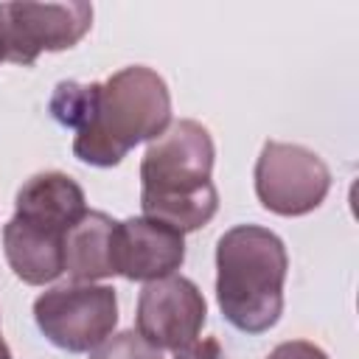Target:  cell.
Here are the masks:
<instances>
[{
	"instance_id": "7a4b0ae2",
	"label": "cell",
	"mask_w": 359,
	"mask_h": 359,
	"mask_svg": "<svg viewBox=\"0 0 359 359\" xmlns=\"http://www.w3.org/2000/svg\"><path fill=\"white\" fill-rule=\"evenodd\" d=\"M213 137L191 118L171 121L140 160V210L180 233L205 227L219 210L213 174Z\"/></svg>"
},
{
	"instance_id": "8992f818",
	"label": "cell",
	"mask_w": 359,
	"mask_h": 359,
	"mask_svg": "<svg viewBox=\"0 0 359 359\" xmlns=\"http://www.w3.org/2000/svg\"><path fill=\"white\" fill-rule=\"evenodd\" d=\"M255 196L278 216H306L323 205L331 171L320 154L300 143L266 140L255 160Z\"/></svg>"
},
{
	"instance_id": "277c9868",
	"label": "cell",
	"mask_w": 359,
	"mask_h": 359,
	"mask_svg": "<svg viewBox=\"0 0 359 359\" xmlns=\"http://www.w3.org/2000/svg\"><path fill=\"white\" fill-rule=\"evenodd\" d=\"M34 320L45 339L70 353L95 351L118 325V294L112 286L65 283L34 300Z\"/></svg>"
},
{
	"instance_id": "9c48e42d",
	"label": "cell",
	"mask_w": 359,
	"mask_h": 359,
	"mask_svg": "<svg viewBox=\"0 0 359 359\" xmlns=\"http://www.w3.org/2000/svg\"><path fill=\"white\" fill-rule=\"evenodd\" d=\"M87 213V199L81 185L62 171H39L28 177L14 199V216L56 230L67 236V230Z\"/></svg>"
},
{
	"instance_id": "52a82bcc",
	"label": "cell",
	"mask_w": 359,
	"mask_h": 359,
	"mask_svg": "<svg viewBox=\"0 0 359 359\" xmlns=\"http://www.w3.org/2000/svg\"><path fill=\"white\" fill-rule=\"evenodd\" d=\"M208 320V303L199 286L185 275H165L149 280L137 297V334L160 348L180 351L199 339Z\"/></svg>"
},
{
	"instance_id": "3957f363",
	"label": "cell",
	"mask_w": 359,
	"mask_h": 359,
	"mask_svg": "<svg viewBox=\"0 0 359 359\" xmlns=\"http://www.w3.org/2000/svg\"><path fill=\"white\" fill-rule=\"evenodd\" d=\"M289 272L286 244L261 224H236L216 241V300L224 320L244 334L269 331L283 314Z\"/></svg>"
},
{
	"instance_id": "30bf717a",
	"label": "cell",
	"mask_w": 359,
	"mask_h": 359,
	"mask_svg": "<svg viewBox=\"0 0 359 359\" xmlns=\"http://www.w3.org/2000/svg\"><path fill=\"white\" fill-rule=\"evenodd\" d=\"M3 252L14 275L28 286H45L65 272V236L20 216L3 227Z\"/></svg>"
},
{
	"instance_id": "8fae6325",
	"label": "cell",
	"mask_w": 359,
	"mask_h": 359,
	"mask_svg": "<svg viewBox=\"0 0 359 359\" xmlns=\"http://www.w3.org/2000/svg\"><path fill=\"white\" fill-rule=\"evenodd\" d=\"M115 219L104 210H87L65 236V272L73 283H93L115 275L112 238Z\"/></svg>"
},
{
	"instance_id": "6da1fadb",
	"label": "cell",
	"mask_w": 359,
	"mask_h": 359,
	"mask_svg": "<svg viewBox=\"0 0 359 359\" xmlns=\"http://www.w3.org/2000/svg\"><path fill=\"white\" fill-rule=\"evenodd\" d=\"M50 112L59 123L76 129L73 154L81 163L112 168L137 143H151L168 129L171 93L157 70L129 65L104 81L56 84Z\"/></svg>"
},
{
	"instance_id": "ba28073f",
	"label": "cell",
	"mask_w": 359,
	"mask_h": 359,
	"mask_svg": "<svg viewBox=\"0 0 359 359\" xmlns=\"http://www.w3.org/2000/svg\"><path fill=\"white\" fill-rule=\"evenodd\" d=\"M185 261V233L146 216L115 224L112 264L126 280H157L174 275Z\"/></svg>"
},
{
	"instance_id": "7c38bea8",
	"label": "cell",
	"mask_w": 359,
	"mask_h": 359,
	"mask_svg": "<svg viewBox=\"0 0 359 359\" xmlns=\"http://www.w3.org/2000/svg\"><path fill=\"white\" fill-rule=\"evenodd\" d=\"M90 359H163V351L149 345L135 328H129V331H118L107 337L90 353Z\"/></svg>"
},
{
	"instance_id": "5bb4252c",
	"label": "cell",
	"mask_w": 359,
	"mask_h": 359,
	"mask_svg": "<svg viewBox=\"0 0 359 359\" xmlns=\"http://www.w3.org/2000/svg\"><path fill=\"white\" fill-rule=\"evenodd\" d=\"M174 359H227V353L219 345V339L208 337V339H196V342L174 351Z\"/></svg>"
},
{
	"instance_id": "5b68a950",
	"label": "cell",
	"mask_w": 359,
	"mask_h": 359,
	"mask_svg": "<svg viewBox=\"0 0 359 359\" xmlns=\"http://www.w3.org/2000/svg\"><path fill=\"white\" fill-rule=\"evenodd\" d=\"M93 25V6L73 3H0V62L34 65L42 50L73 48Z\"/></svg>"
},
{
	"instance_id": "9a60e30c",
	"label": "cell",
	"mask_w": 359,
	"mask_h": 359,
	"mask_svg": "<svg viewBox=\"0 0 359 359\" xmlns=\"http://www.w3.org/2000/svg\"><path fill=\"white\" fill-rule=\"evenodd\" d=\"M0 359H11V351H8L6 339H3V334H0Z\"/></svg>"
},
{
	"instance_id": "4fadbf2b",
	"label": "cell",
	"mask_w": 359,
	"mask_h": 359,
	"mask_svg": "<svg viewBox=\"0 0 359 359\" xmlns=\"http://www.w3.org/2000/svg\"><path fill=\"white\" fill-rule=\"evenodd\" d=\"M266 359H328V353L309 339H289L275 345Z\"/></svg>"
}]
</instances>
